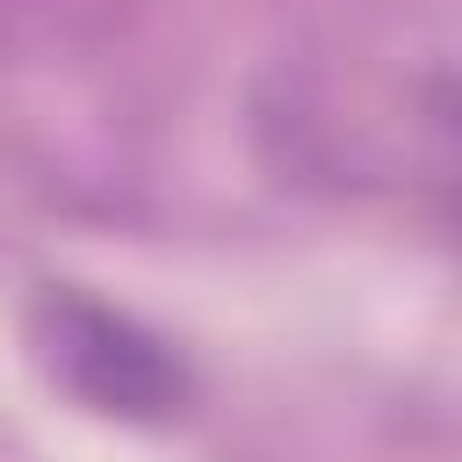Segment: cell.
I'll return each mask as SVG.
<instances>
[{
    "instance_id": "cell-1",
    "label": "cell",
    "mask_w": 462,
    "mask_h": 462,
    "mask_svg": "<svg viewBox=\"0 0 462 462\" xmlns=\"http://www.w3.org/2000/svg\"><path fill=\"white\" fill-rule=\"evenodd\" d=\"M29 346L72 404H87L94 419H116V426H166L195 397L188 361L152 325H137L130 310L101 303L87 289H43L29 310Z\"/></svg>"
}]
</instances>
